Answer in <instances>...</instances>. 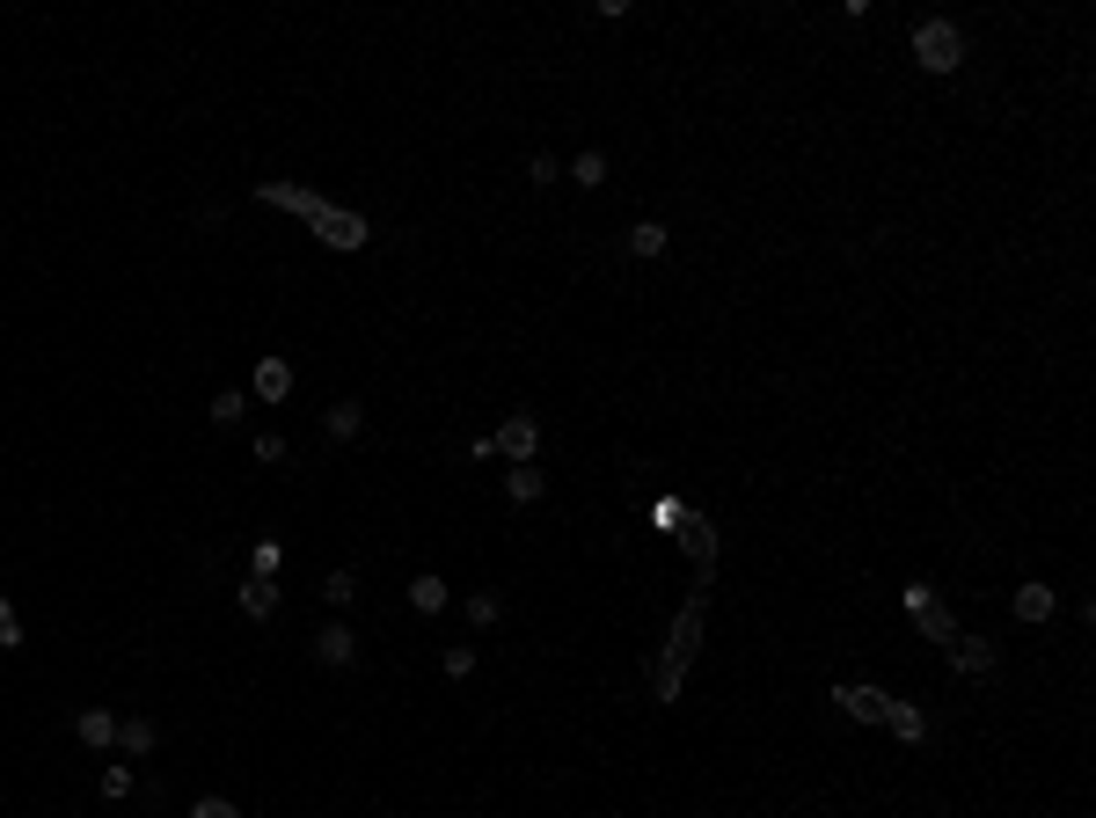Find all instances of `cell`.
Segmentation results:
<instances>
[{
    "label": "cell",
    "instance_id": "obj_1",
    "mask_svg": "<svg viewBox=\"0 0 1096 818\" xmlns=\"http://www.w3.org/2000/svg\"><path fill=\"white\" fill-rule=\"evenodd\" d=\"M702 622H710V570H695V585H687V599H680V614H673V636H665L658 673H651V701H680L687 665H695V650H702Z\"/></svg>",
    "mask_w": 1096,
    "mask_h": 818
},
{
    "label": "cell",
    "instance_id": "obj_2",
    "mask_svg": "<svg viewBox=\"0 0 1096 818\" xmlns=\"http://www.w3.org/2000/svg\"><path fill=\"white\" fill-rule=\"evenodd\" d=\"M914 59H922V73H957L965 67V30H957L951 16H928V22H914Z\"/></svg>",
    "mask_w": 1096,
    "mask_h": 818
},
{
    "label": "cell",
    "instance_id": "obj_3",
    "mask_svg": "<svg viewBox=\"0 0 1096 818\" xmlns=\"http://www.w3.org/2000/svg\"><path fill=\"white\" fill-rule=\"evenodd\" d=\"M308 234H314V242H322V249H336V256H359V249L373 242V226H365L359 212L330 205V198H322V212H314V220H308Z\"/></svg>",
    "mask_w": 1096,
    "mask_h": 818
},
{
    "label": "cell",
    "instance_id": "obj_4",
    "mask_svg": "<svg viewBox=\"0 0 1096 818\" xmlns=\"http://www.w3.org/2000/svg\"><path fill=\"white\" fill-rule=\"evenodd\" d=\"M906 614H914V622H922V636H928V644H951V636H957V622H951V607H943V599L936 593H928V585H906Z\"/></svg>",
    "mask_w": 1096,
    "mask_h": 818
},
{
    "label": "cell",
    "instance_id": "obj_5",
    "mask_svg": "<svg viewBox=\"0 0 1096 818\" xmlns=\"http://www.w3.org/2000/svg\"><path fill=\"white\" fill-rule=\"evenodd\" d=\"M490 446H497V453L512 461V468H520V461H534V453H541V424L526 417V410H512V417L497 424V432H490Z\"/></svg>",
    "mask_w": 1096,
    "mask_h": 818
},
{
    "label": "cell",
    "instance_id": "obj_6",
    "mask_svg": "<svg viewBox=\"0 0 1096 818\" xmlns=\"http://www.w3.org/2000/svg\"><path fill=\"white\" fill-rule=\"evenodd\" d=\"M826 701H834L841 716H855V724H885V701L892 695H885V687H863V679H841Z\"/></svg>",
    "mask_w": 1096,
    "mask_h": 818
},
{
    "label": "cell",
    "instance_id": "obj_7",
    "mask_svg": "<svg viewBox=\"0 0 1096 818\" xmlns=\"http://www.w3.org/2000/svg\"><path fill=\"white\" fill-rule=\"evenodd\" d=\"M943 658H951V665H957V673H965V679H987L994 665H1002V650H994L987 636H965V628H957L951 644H943Z\"/></svg>",
    "mask_w": 1096,
    "mask_h": 818
},
{
    "label": "cell",
    "instance_id": "obj_8",
    "mask_svg": "<svg viewBox=\"0 0 1096 818\" xmlns=\"http://www.w3.org/2000/svg\"><path fill=\"white\" fill-rule=\"evenodd\" d=\"M314 665H330V673L359 665V636H351V622H322L314 628Z\"/></svg>",
    "mask_w": 1096,
    "mask_h": 818
},
{
    "label": "cell",
    "instance_id": "obj_9",
    "mask_svg": "<svg viewBox=\"0 0 1096 818\" xmlns=\"http://www.w3.org/2000/svg\"><path fill=\"white\" fill-rule=\"evenodd\" d=\"M673 534H680V548L695 556V570H716V526L710 519H680Z\"/></svg>",
    "mask_w": 1096,
    "mask_h": 818
},
{
    "label": "cell",
    "instance_id": "obj_10",
    "mask_svg": "<svg viewBox=\"0 0 1096 818\" xmlns=\"http://www.w3.org/2000/svg\"><path fill=\"white\" fill-rule=\"evenodd\" d=\"M249 387H257V402H285V395H293V366L271 351V358H257V381H249Z\"/></svg>",
    "mask_w": 1096,
    "mask_h": 818
},
{
    "label": "cell",
    "instance_id": "obj_11",
    "mask_svg": "<svg viewBox=\"0 0 1096 818\" xmlns=\"http://www.w3.org/2000/svg\"><path fill=\"white\" fill-rule=\"evenodd\" d=\"M73 738L95 746V753H110V746H118V716H110V709H81V716H73Z\"/></svg>",
    "mask_w": 1096,
    "mask_h": 818
},
{
    "label": "cell",
    "instance_id": "obj_12",
    "mask_svg": "<svg viewBox=\"0 0 1096 818\" xmlns=\"http://www.w3.org/2000/svg\"><path fill=\"white\" fill-rule=\"evenodd\" d=\"M885 731L899 738V746H922V738H928V716L914 709V701H885Z\"/></svg>",
    "mask_w": 1096,
    "mask_h": 818
},
{
    "label": "cell",
    "instance_id": "obj_13",
    "mask_svg": "<svg viewBox=\"0 0 1096 818\" xmlns=\"http://www.w3.org/2000/svg\"><path fill=\"white\" fill-rule=\"evenodd\" d=\"M118 746L132 753V760H147V753L161 746V724L154 716H118Z\"/></svg>",
    "mask_w": 1096,
    "mask_h": 818
},
{
    "label": "cell",
    "instance_id": "obj_14",
    "mask_svg": "<svg viewBox=\"0 0 1096 818\" xmlns=\"http://www.w3.org/2000/svg\"><path fill=\"white\" fill-rule=\"evenodd\" d=\"M505 497L512 505H541V497H549V475H541L534 461H520V468H505Z\"/></svg>",
    "mask_w": 1096,
    "mask_h": 818
},
{
    "label": "cell",
    "instance_id": "obj_15",
    "mask_svg": "<svg viewBox=\"0 0 1096 818\" xmlns=\"http://www.w3.org/2000/svg\"><path fill=\"white\" fill-rule=\"evenodd\" d=\"M234 607H242L249 622H271V614H279V585H271V577H249L242 593H234Z\"/></svg>",
    "mask_w": 1096,
    "mask_h": 818
},
{
    "label": "cell",
    "instance_id": "obj_16",
    "mask_svg": "<svg viewBox=\"0 0 1096 818\" xmlns=\"http://www.w3.org/2000/svg\"><path fill=\"white\" fill-rule=\"evenodd\" d=\"M359 424H365V410H359V402H330V410H322V438H330V446L359 438Z\"/></svg>",
    "mask_w": 1096,
    "mask_h": 818
},
{
    "label": "cell",
    "instance_id": "obj_17",
    "mask_svg": "<svg viewBox=\"0 0 1096 818\" xmlns=\"http://www.w3.org/2000/svg\"><path fill=\"white\" fill-rule=\"evenodd\" d=\"M1053 585H1016V622H1053Z\"/></svg>",
    "mask_w": 1096,
    "mask_h": 818
},
{
    "label": "cell",
    "instance_id": "obj_18",
    "mask_svg": "<svg viewBox=\"0 0 1096 818\" xmlns=\"http://www.w3.org/2000/svg\"><path fill=\"white\" fill-rule=\"evenodd\" d=\"M205 417H212V424H220V432H234V424H242V417H249V395H242V387H220V395H212V402H205Z\"/></svg>",
    "mask_w": 1096,
    "mask_h": 818
},
{
    "label": "cell",
    "instance_id": "obj_19",
    "mask_svg": "<svg viewBox=\"0 0 1096 818\" xmlns=\"http://www.w3.org/2000/svg\"><path fill=\"white\" fill-rule=\"evenodd\" d=\"M665 242H673V234H665V226L658 220H636V226H629V256H665Z\"/></svg>",
    "mask_w": 1096,
    "mask_h": 818
},
{
    "label": "cell",
    "instance_id": "obj_20",
    "mask_svg": "<svg viewBox=\"0 0 1096 818\" xmlns=\"http://www.w3.org/2000/svg\"><path fill=\"white\" fill-rule=\"evenodd\" d=\"M410 607L418 614H446V577H432V570L410 577Z\"/></svg>",
    "mask_w": 1096,
    "mask_h": 818
},
{
    "label": "cell",
    "instance_id": "obj_21",
    "mask_svg": "<svg viewBox=\"0 0 1096 818\" xmlns=\"http://www.w3.org/2000/svg\"><path fill=\"white\" fill-rule=\"evenodd\" d=\"M351 599H359V570H330V577H322V607H330V614H344Z\"/></svg>",
    "mask_w": 1096,
    "mask_h": 818
},
{
    "label": "cell",
    "instance_id": "obj_22",
    "mask_svg": "<svg viewBox=\"0 0 1096 818\" xmlns=\"http://www.w3.org/2000/svg\"><path fill=\"white\" fill-rule=\"evenodd\" d=\"M571 183H585V191H600V183H607V154H592V147H585V154L571 161Z\"/></svg>",
    "mask_w": 1096,
    "mask_h": 818
},
{
    "label": "cell",
    "instance_id": "obj_23",
    "mask_svg": "<svg viewBox=\"0 0 1096 818\" xmlns=\"http://www.w3.org/2000/svg\"><path fill=\"white\" fill-rule=\"evenodd\" d=\"M469 622L475 628H497V622H505V599H497V593H475L469 599Z\"/></svg>",
    "mask_w": 1096,
    "mask_h": 818
},
{
    "label": "cell",
    "instance_id": "obj_24",
    "mask_svg": "<svg viewBox=\"0 0 1096 818\" xmlns=\"http://www.w3.org/2000/svg\"><path fill=\"white\" fill-rule=\"evenodd\" d=\"M132 789H140V782H132V767H103V804H124V797H132Z\"/></svg>",
    "mask_w": 1096,
    "mask_h": 818
},
{
    "label": "cell",
    "instance_id": "obj_25",
    "mask_svg": "<svg viewBox=\"0 0 1096 818\" xmlns=\"http://www.w3.org/2000/svg\"><path fill=\"white\" fill-rule=\"evenodd\" d=\"M439 673H446V679H469V673H475V644H446Z\"/></svg>",
    "mask_w": 1096,
    "mask_h": 818
},
{
    "label": "cell",
    "instance_id": "obj_26",
    "mask_svg": "<svg viewBox=\"0 0 1096 818\" xmlns=\"http://www.w3.org/2000/svg\"><path fill=\"white\" fill-rule=\"evenodd\" d=\"M0 650H22V622H16V607L0 599Z\"/></svg>",
    "mask_w": 1096,
    "mask_h": 818
},
{
    "label": "cell",
    "instance_id": "obj_27",
    "mask_svg": "<svg viewBox=\"0 0 1096 818\" xmlns=\"http://www.w3.org/2000/svg\"><path fill=\"white\" fill-rule=\"evenodd\" d=\"M191 818H242V811H234V797H198Z\"/></svg>",
    "mask_w": 1096,
    "mask_h": 818
},
{
    "label": "cell",
    "instance_id": "obj_28",
    "mask_svg": "<svg viewBox=\"0 0 1096 818\" xmlns=\"http://www.w3.org/2000/svg\"><path fill=\"white\" fill-rule=\"evenodd\" d=\"M556 175H563V169H556L549 154H534V161H526V183H556Z\"/></svg>",
    "mask_w": 1096,
    "mask_h": 818
},
{
    "label": "cell",
    "instance_id": "obj_29",
    "mask_svg": "<svg viewBox=\"0 0 1096 818\" xmlns=\"http://www.w3.org/2000/svg\"><path fill=\"white\" fill-rule=\"evenodd\" d=\"M257 461H285V438L279 432H257Z\"/></svg>",
    "mask_w": 1096,
    "mask_h": 818
}]
</instances>
